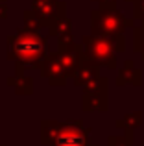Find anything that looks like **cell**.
I'll use <instances>...</instances> for the list:
<instances>
[{"label":"cell","instance_id":"obj_1","mask_svg":"<svg viewBox=\"0 0 144 146\" xmlns=\"http://www.w3.org/2000/svg\"><path fill=\"white\" fill-rule=\"evenodd\" d=\"M135 21L126 19L116 7V0H102L98 9L90 11V33L105 37L113 44L116 54L126 52V28H133Z\"/></svg>","mask_w":144,"mask_h":146},{"label":"cell","instance_id":"obj_2","mask_svg":"<svg viewBox=\"0 0 144 146\" xmlns=\"http://www.w3.org/2000/svg\"><path fill=\"white\" fill-rule=\"evenodd\" d=\"M90 128L83 126V120H43L41 143L46 146H87Z\"/></svg>","mask_w":144,"mask_h":146},{"label":"cell","instance_id":"obj_3","mask_svg":"<svg viewBox=\"0 0 144 146\" xmlns=\"http://www.w3.org/2000/svg\"><path fill=\"white\" fill-rule=\"evenodd\" d=\"M83 52V46L78 43L70 44V46L59 48L55 54L44 57L43 65V76L50 80V83L54 85H63L67 82V78H72L76 67H78L79 56Z\"/></svg>","mask_w":144,"mask_h":146},{"label":"cell","instance_id":"obj_4","mask_svg":"<svg viewBox=\"0 0 144 146\" xmlns=\"http://www.w3.org/2000/svg\"><path fill=\"white\" fill-rule=\"evenodd\" d=\"M11 54L17 56L18 63L26 67H37L46 56V41L39 35V32L28 28L11 41Z\"/></svg>","mask_w":144,"mask_h":146},{"label":"cell","instance_id":"obj_5","mask_svg":"<svg viewBox=\"0 0 144 146\" xmlns=\"http://www.w3.org/2000/svg\"><path fill=\"white\" fill-rule=\"evenodd\" d=\"M83 52L89 59H92L94 63L98 65L100 68H109V70H116V52L113 48V44L109 43L105 37H100V35H89L83 37Z\"/></svg>","mask_w":144,"mask_h":146},{"label":"cell","instance_id":"obj_6","mask_svg":"<svg viewBox=\"0 0 144 146\" xmlns=\"http://www.w3.org/2000/svg\"><path fill=\"white\" fill-rule=\"evenodd\" d=\"M83 111L85 113H105L109 107V80L100 76L92 83L83 87Z\"/></svg>","mask_w":144,"mask_h":146},{"label":"cell","instance_id":"obj_7","mask_svg":"<svg viewBox=\"0 0 144 146\" xmlns=\"http://www.w3.org/2000/svg\"><path fill=\"white\" fill-rule=\"evenodd\" d=\"M33 9L35 17H39L41 24L52 26L61 17H65V4L59 0H33Z\"/></svg>","mask_w":144,"mask_h":146},{"label":"cell","instance_id":"obj_8","mask_svg":"<svg viewBox=\"0 0 144 146\" xmlns=\"http://www.w3.org/2000/svg\"><path fill=\"white\" fill-rule=\"evenodd\" d=\"M100 67H98L96 63H94L92 59H89V57L85 56V52H81V56H79V61H78V67H76L74 74H72V80H74V85L76 87H85L89 85V83H92L94 80L100 78Z\"/></svg>","mask_w":144,"mask_h":146},{"label":"cell","instance_id":"obj_9","mask_svg":"<svg viewBox=\"0 0 144 146\" xmlns=\"http://www.w3.org/2000/svg\"><path fill=\"white\" fill-rule=\"evenodd\" d=\"M116 85H142V70L135 67L133 59L124 61L122 68L116 72Z\"/></svg>","mask_w":144,"mask_h":146},{"label":"cell","instance_id":"obj_10","mask_svg":"<svg viewBox=\"0 0 144 146\" xmlns=\"http://www.w3.org/2000/svg\"><path fill=\"white\" fill-rule=\"evenodd\" d=\"M50 33L57 37L59 48L74 44V35H72V21H70L69 17H61L57 22H54V24L50 26Z\"/></svg>","mask_w":144,"mask_h":146},{"label":"cell","instance_id":"obj_11","mask_svg":"<svg viewBox=\"0 0 144 146\" xmlns=\"http://www.w3.org/2000/svg\"><path fill=\"white\" fill-rule=\"evenodd\" d=\"M142 124V113L141 111H133V113H127L124 115V117H120L118 120L115 122V126L118 129H131V131H135V129L139 128V126Z\"/></svg>","mask_w":144,"mask_h":146},{"label":"cell","instance_id":"obj_12","mask_svg":"<svg viewBox=\"0 0 144 146\" xmlns=\"http://www.w3.org/2000/svg\"><path fill=\"white\" fill-rule=\"evenodd\" d=\"M133 50L144 59V21H141L139 26H133Z\"/></svg>","mask_w":144,"mask_h":146},{"label":"cell","instance_id":"obj_13","mask_svg":"<svg viewBox=\"0 0 144 146\" xmlns=\"http://www.w3.org/2000/svg\"><path fill=\"white\" fill-rule=\"evenodd\" d=\"M124 135H109L107 146H133V131L124 129Z\"/></svg>","mask_w":144,"mask_h":146},{"label":"cell","instance_id":"obj_14","mask_svg":"<svg viewBox=\"0 0 144 146\" xmlns=\"http://www.w3.org/2000/svg\"><path fill=\"white\" fill-rule=\"evenodd\" d=\"M133 21H144V0H133Z\"/></svg>","mask_w":144,"mask_h":146},{"label":"cell","instance_id":"obj_15","mask_svg":"<svg viewBox=\"0 0 144 146\" xmlns=\"http://www.w3.org/2000/svg\"><path fill=\"white\" fill-rule=\"evenodd\" d=\"M87 146H98V144H92V143H87Z\"/></svg>","mask_w":144,"mask_h":146},{"label":"cell","instance_id":"obj_16","mask_svg":"<svg viewBox=\"0 0 144 146\" xmlns=\"http://www.w3.org/2000/svg\"><path fill=\"white\" fill-rule=\"evenodd\" d=\"M124 2H133V0H124Z\"/></svg>","mask_w":144,"mask_h":146},{"label":"cell","instance_id":"obj_17","mask_svg":"<svg viewBox=\"0 0 144 146\" xmlns=\"http://www.w3.org/2000/svg\"><path fill=\"white\" fill-rule=\"evenodd\" d=\"M92 2H102V0H92Z\"/></svg>","mask_w":144,"mask_h":146}]
</instances>
